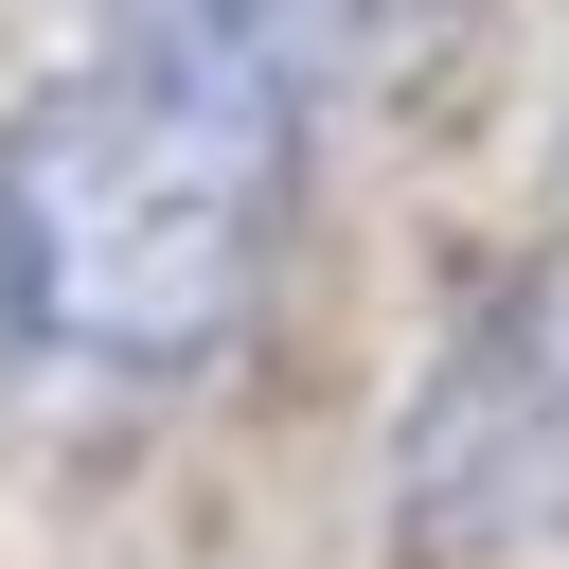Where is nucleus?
Returning a JSON list of instances; mask_svg holds the SVG:
<instances>
[{
    "label": "nucleus",
    "mask_w": 569,
    "mask_h": 569,
    "mask_svg": "<svg viewBox=\"0 0 569 569\" xmlns=\"http://www.w3.org/2000/svg\"><path fill=\"white\" fill-rule=\"evenodd\" d=\"M320 89L213 36H107L0 124V320L71 373L213 356L302 213Z\"/></svg>",
    "instance_id": "f257e3e1"
},
{
    "label": "nucleus",
    "mask_w": 569,
    "mask_h": 569,
    "mask_svg": "<svg viewBox=\"0 0 569 569\" xmlns=\"http://www.w3.org/2000/svg\"><path fill=\"white\" fill-rule=\"evenodd\" d=\"M569 516V267H516L462 356L427 373V427H409V533L427 551H516Z\"/></svg>",
    "instance_id": "f03ea898"
},
{
    "label": "nucleus",
    "mask_w": 569,
    "mask_h": 569,
    "mask_svg": "<svg viewBox=\"0 0 569 569\" xmlns=\"http://www.w3.org/2000/svg\"><path fill=\"white\" fill-rule=\"evenodd\" d=\"M124 36H213V53H267V71L338 89V71L391 36V0H124Z\"/></svg>",
    "instance_id": "7ed1b4c3"
}]
</instances>
